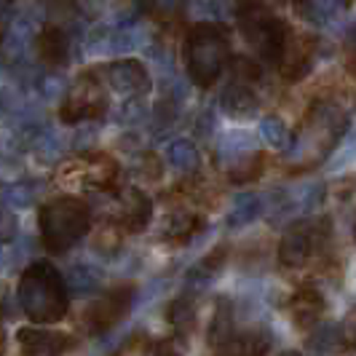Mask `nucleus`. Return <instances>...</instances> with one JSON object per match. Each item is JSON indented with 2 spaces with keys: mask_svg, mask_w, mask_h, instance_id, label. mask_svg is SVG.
Wrapping results in <instances>:
<instances>
[{
  "mask_svg": "<svg viewBox=\"0 0 356 356\" xmlns=\"http://www.w3.org/2000/svg\"><path fill=\"white\" fill-rule=\"evenodd\" d=\"M19 305L33 324H54L65 319L70 308V292L65 286V276L46 260H38L19 279Z\"/></svg>",
  "mask_w": 356,
  "mask_h": 356,
  "instance_id": "1",
  "label": "nucleus"
},
{
  "mask_svg": "<svg viewBox=\"0 0 356 356\" xmlns=\"http://www.w3.org/2000/svg\"><path fill=\"white\" fill-rule=\"evenodd\" d=\"M38 225H40L43 247L54 254H62V252L72 250L89 233L91 212L81 198L59 196L40 207Z\"/></svg>",
  "mask_w": 356,
  "mask_h": 356,
  "instance_id": "2",
  "label": "nucleus"
},
{
  "mask_svg": "<svg viewBox=\"0 0 356 356\" xmlns=\"http://www.w3.org/2000/svg\"><path fill=\"white\" fill-rule=\"evenodd\" d=\"M228 59H231V43L217 24L204 22L188 33L185 62H188V75L196 86L209 89L212 83H217V78L228 67Z\"/></svg>",
  "mask_w": 356,
  "mask_h": 356,
  "instance_id": "3",
  "label": "nucleus"
},
{
  "mask_svg": "<svg viewBox=\"0 0 356 356\" xmlns=\"http://www.w3.org/2000/svg\"><path fill=\"white\" fill-rule=\"evenodd\" d=\"M238 27H241V35L247 38V43L266 62H279L282 59L289 30L273 11H268L260 3H247L238 11Z\"/></svg>",
  "mask_w": 356,
  "mask_h": 356,
  "instance_id": "4",
  "label": "nucleus"
},
{
  "mask_svg": "<svg viewBox=\"0 0 356 356\" xmlns=\"http://www.w3.org/2000/svg\"><path fill=\"white\" fill-rule=\"evenodd\" d=\"M338 118H340V113L335 110V107H327V105L314 107L311 121H308L305 129L300 131V143H298V147H295V153L303 156V153L311 150L308 161L327 156V153L332 150V145L340 140Z\"/></svg>",
  "mask_w": 356,
  "mask_h": 356,
  "instance_id": "5",
  "label": "nucleus"
},
{
  "mask_svg": "<svg viewBox=\"0 0 356 356\" xmlns=\"http://www.w3.org/2000/svg\"><path fill=\"white\" fill-rule=\"evenodd\" d=\"M105 110V94L94 83V75L78 78L67 91V99L62 105V121L65 124H81L99 118Z\"/></svg>",
  "mask_w": 356,
  "mask_h": 356,
  "instance_id": "6",
  "label": "nucleus"
},
{
  "mask_svg": "<svg viewBox=\"0 0 356 356\" xmlns=\"http://www.w3.org/2000/svg\"><path fill=\"white\" fill-rule=\"evenodd\" d=\"M134 300V289L131 286H118L105 292L99 300H94L91 308L86 311V324L91 332H105L110 327H115L118 321L124 319L131 308Z\"/></svg>",
  "mask_w": 356,
  "mask_h": 356,
  "instance_id": "7",
  "label": "nucleus"
},
{
  "mask_svg": "<svg viewBox=\"0 0 356 356\" xmlns=\"http://www.w3.org/2000/svg\"><path fill=\"white\" fill-rule=\"evenodd\" d=\"M316 238L319 231L314 222H298L284 233L282 244H279V263L284 268H303L316 250Z\"/></svg>",
  "mask_w": 356,
  "mask_h": 356,
  "instance_id": "8",
  "label": "nucleus"
},
{
  "mask_svg": "<svg viewBox=\"0 0 356 356\" xmlns=\"http://www.w3.org/2000/svg\"><path fill=\"white\" fill-rule=\"evenodd\" d=\"M105 78L110 89L118 91L121 97H143L150 91V75L145 70L143 62L137 59H115L105 70Z\"/></svg>",
  "mask_w": 356,
  "mask_h": 356,
  "instance_id": "9",
  "label": "nucleus"
},
{
  "mask_svg": "<svg viewBox=\"0 0 356 356\" xmlns=\"http://www.w3.org/2000/svg\"><path fill=\"white\" fill-rule=\"evenodd\" d=\"M17 340L24 356H62L72 346V338L65 332H51L40 327H24L17 332Z\"/></svg>",
  "mask_w": 356,
  "mask_h": 356,
  "instance_id": "10",
  "label": "nucleus"
},
{
  "mask_svg": "<svg viewBox=\"0 0 356 356\" xmlns=\"http://www.w3.org/2000/svg\"><path fill=\"white\" fill-rule=\"evenodd\" d=\"M150 214H153V201L145 196L143 191L137 188H129L124 196H121V207H118V222L121 228L131 233H140L147 228L150 222Z\"/></svg>",
  "mask_w": 356,
  "mask_h": 356,
  "instance_id": "11",
  "label": "nucleus"
},
{
  "mask_svg": "<svg viewBox=\"0 0 356 356\" xmlns=\"http://www.w3.org/2000/svg\"><path fill=\"white\" fill-rule=\"evenodd\" d=\"M35 35H38L35 24H33L30 19H17V22H11L8 30H6V35H3V43H0L3 59L11 62V65L22 62V59L30 54V49H33Z\"/></svg>",
  "mask_w": 356,
  "mask_h": 356,
  "instance_id": "12",
  "label": "nucleus"
},
{
  "mask_svg": "<svg viewBox=\"0 0 356 356\" xmlns=\"http://www.w3.org/2000/svg\"><path fill=\"white\" fill-rule=\"evenodd\" d=\"M38 40V54L43 62L49 65H65L67 56H70V40L67 33L59 30V27H46L40 35H35Z\"/></svg>",
  "mask_w": 356,
  "mask_h": 356,
  "instance_id": "13",
  "label": "nucleus"
},
{
  "mask_svg": "<svg viewBox=\"0 0 356 356\" xmlns=\"http://www.w3.org/2000/svg\"><path fill=\"white\" fill-rule=\"evenodd\" d=\"M324 314V298H321L316 289H300L295 298H292V316L300 327H314Z\"/></svg>",
  "mask_w": 356,
  "mask_h": 356,
  "instance_id": "14",
  "label": "nucleus"
},
{
  "mask_svg": "<svg viewBox=\"0 0 356 356\" xmlns=\"http://www.w3.org/2000/svg\"><path fill=\"white\" fill-rule=\"evenodd\" d=\"M222 107H225V113H231L236 118H244V115L254 113L257 97H254V91H252L250 83L236 81V83H231L228 89L222 91Z\"/></svg>",
  "mask_w": 356,
  "mask_h": 356,
  "instance_id": "15",
  "label": "nucleus"
},
{
  "mask_svg": "<svg viewBox=\"0 0 356 356\" xmlns=\"http://www.w3.org/2000/svg\"><path fill=\"white\" fill-rule=\"evenodd\" d=\"M308 351L314 356H338L343 351V335L338 324H319L308 338Z\"/></svg>",
  "mask_w": 356,
  "mask_h": 356,
  "instance_id": "16",
  "label": "nucleus"
},
{
  "mask_svg": "<svg viewBox=\"0 0 356 356\" xmlns=\"http://www.w3.org/2000/svg\"><path fill=\"white\" fill-rule=\"evenodd\" d=\"M263 212V198L257 196V193H238V196L233 198V209L228 214V225L231 228H244V225H250L252 220H257Z\"/></svg>",
  "mask_w": 356,
  "mask_h": 356,
  "instance_id": "17",
  "label": "nucleus"
},
{
  "mask_svg": "<svg viewBox=\"0 0 356 356\" xmlns=\"http://www.w3.org/2000/svg\"><path fill=\"white\" fill-rule=\"evenodd\" d=\"M270 346L266 332H247L238 338H228L222 346V356H263Z\"/></svg>",
  "mask_w": 356,
  "mask_h": 356,
  "instance_id": "18",
  "label": "nucleus"
},
{
  "mask_svg": "<svg viewBox=\"0 0 356 356\" xmlns=\"http://www.w3.org/2000/svg\"><path fill=\"white\" fill-rule=\"evenodd\" d=\"M166 159L177 172H196L201 166V153L191 140H175L166 147Z\"/></svg>",
  "mask_w": 356,
  "mask_h": 356,
  "instance_id": "19",
  "label": "nucleus"
},
{
  "mask_svg": "<svg viewBox=\"0 0 356 356\" xmlns=\"http://www.w3.org/2000/svg\"><path fill=\"white\" fill-rule=\"evenodd\" d=\"M99 284H102L99 270H94L91 266H72L65 276V286L72 295H91L99 289Z\"/></svg>",
  "mask_w": 356,
  "mask_h": 356,
  "instance_id": "20",
  "label": "nucleus"
},
{
  "mask_svg": "<svg viewBox=\"0 0 356 356\" xmlns=\"http://www.w3.org/2000/svg\"><path fill=\"white\" fill-rule=\"evenodd\" d=\"M260 137L273 150H286L292 145V134H289V129L279 115H266L260 121Z\"/></svg>",
  "mask_w": 356,
  "mask_h": 356,
  "instance_id": "21",
  "label": "nucleus"
},
{
  "mask_svg": "<svg viewBox=\"0 0 356 356\" xmlns=\"http://www.w3.org/2000/svg\"><path fill=\"white\" fill-rule=\"evenodd\" d=\"M38 193H40V185L38 182H30V179H22V182H14L3 191V198H6V207L8 209H27L35 204Z\"/></svg>",
  "mask_w": 356,
  "mask_h": 356,
  "instance_id": "22",
  "label": "nucleus"
},
{
  "mask_svg": "<svg viewBox=\"0 0 356 356\" xmlns=\"http://www.w3.org/2000/svg\"><path fill=\"white\" fill-rule=\"evenodd\" d=\"M198 225H201V220H198L196 214L177 212V214H172V220L163 225V233H166L169 238H188Z\"/></svg>",
  "mask_w": 356,
  "mask_h": 356,
  "instance_id": "23",
  "label": "nucleus"
},
{
  "mask_svg": "<svg viewBox=\"0 0 356 356\" xmlns=\"http://www.w3.org/2000/svg\"><path fill=\"white\" fill-rule=\"evenodd\" d=\"M169 319H172V324H175L177 330H191L193 321H196V305H193V300H191V298L175 300L172 308H169Z\"/></svg>",
  "mask_w": 356,
  "mask_h": 356,
  "instance_id": "24",
  "label": "nucleus"
},
{
  "mask_svg": "<svg viewBox=\"0 0 356 356\" xmlns=\"http://www.w3.org/2000/svg\"><path fill=\"white\" fill-rule=\"evenodd\" d=\"M182 0H143V11L153 19H169L179 8Z\"/></svg>",
  "mask_w": 356,
  "mask_h": 356,
  "instance_id": "25",
  "label": "nucleus"
},
{
  "mask_svg": "<svg viewBox=\"0 0 356 356\" xmlns=\"http://www.w3.org/2000/svg\"><path fill=\"white\" fill-rule=\"evenodd\" d=\"M19 233V220L14 209H8L6 204H0V241H11Z\"/></svg>",
  "mask_w": 356,
  "mask_h": 356,
  "instance_id": "26",
  "label": "nucleus"
},
{
  "mask_svg": "<svg viewBox=\"0 0 356 356\" xmlns=\"http://www.w3.org/2000/svg\"><path fill=\"white\" fill-rule=\"evenodd\" d=\"M70 3L83 19H99L105 8V0H70Z\"/></svg>",
  "mask_w": 356,
  "mask_h": 356,
  "instance_id": "27",
  "label": "nucleus"
},
{
  "mask_svg": "<svg viewBox=\"0 0 356 356\" xmlns=\"http://www.w3.org/2000/svg\"><path fill=\"white\" fill-rule=\"evenodd\" d=\"M38 89H40V94H43L46 99H59V94L65 91V83H62L56 75H43L40 83H38Z\"/></svg>",
  "mask_w": 356,
  "mask_h": 356,
  "instance_id": "28",
  "label": "nucleus"
},
{
  "mask_svg": "<svg viewBox=\"0 0 356 356\" xmlns=\"http://www.w3.org/2000/svg\"><path fill=\"white\" fill-rule=\"evenodd\" d=\"M233 70H236L241 83H252L254 78H260V67L252 65L250 59H236V62H233Z\"/></svg>",
  "mask_w": 356,
  "mask_h": 356,
  "instance_id": "29",
  "label": "nucleus"
},
{
  "mask_svg": "<svg viewBox=\"0 0 356 356\" xmlns=\"http://www.w3.org/2000/svg\"><path fill=\"white\" fill-rule=\"evenodd\" d=\"M182 354H185V340L182 338L161 340L159 348H156V356H182Z\"/></svg>",
  "mask_w": 356,
  "mask_h": 356,
  "instance_id": "30",
  "label": "nucleus"
},
{
  "mask_svg": "<svg viewBox=\"0 0 356 356\" xmlns=\"http://www.w3.org/2000/svg\"><path fill=\"white\" fill-rule=\"evenodd\" d=\"M11 14H14V3L11 0H0V27H6L11 22Z\"/></svg>",
  "mask_w": 356,
  "mask_h": 356,
  "instance_id": "31",
  "label": "nucleus"
},
{
  "mask_svg": "<svg viewBox=\"0 0 356 356\" xmlns=\"http://www.w3.org/2000/svg\"><path fill=\"white\" fill-rule=\"evenodd\" d=\"M282 356H303V354H295V351H286V354H282Z\"/></svg>",
  "mask_w": 356,
  "mask_h": 356,
  "instance_id": "32",
  "label": "nucleus"
},
{
  "mask_svg": "<svg viewBox=\"0 0 356 356\" xmlns=\"http://www.w3.org/2000/svg\"><path fill=\"white\" fill-rule=\"evenodd\" d=\"M0 266H3V254H0Z\"/></svg>",
  "mask_w": 356,
  "mask_h": 356,
  "instance_id": "33",
  "label": "nucleus"
},
{
  "mask_svg": "<svg viewBox=\"0 0 356 356\" xmlns=\"http://www.w3.org/2000/svg\"><path fill=\"white\" fill-rule=\"evenodd\" d=\"M0 340H3V335H0Z\"/></svg>",
  "mask_w": 356,
  "mask_h": 356,
  "instance_id": "34",
  "label": "nucleus"
}]
</instances>
